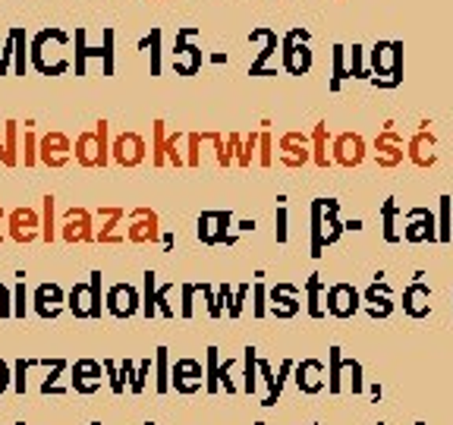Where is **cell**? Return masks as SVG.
Segmentation results:
<instances>
[{"label":"cell","mask_w":453,"mask_h":425,"mask_svg":"<svg viewBox=\"0 0 453 425\" xmlns=\"http://www.w3.org/2000/svg\"><path fill=\"white\" fill-rule=\"evenodd\" d=\"M319 290H321V281H319V274H311V281H309V315H311V319H321Z\"/></svg>","instance_id":"484cf974"},{"label":"cell","mask_w":453,"mask_h":425,"mask_svg":"<svg viewBox=\"0 0 453 425\" xmlns=\"http://www.w3.org/2000/svg\"><path fill=\"white\" fill-rule=\"evenodd\" d=\"M13 240H19V243H28L32 240V236H35V230H32V227H35V214L32 212H13Z\"/></svg>","instance_id":"603a6c76"},{"label":"cell","mask_w":453,"mask_h":425,"mask_svg":"<svg viewBox=\"0 0 453 425\" xmlns=\"http://www.w3.org/2000/svg\"><path fill=\"white\" fill-rule=\"evenodd\" d=\"M368 158V145L359 133H340L337 139L331 142V164H340V167H359Z\"/></svg>","instance_id":"5b68a950"},{"label":"cell","mask_w":453,"mask_h":425,"mask_svg":"<svg viewBox=\"0 0 453 425\" xmlns=\"http://www.w3.org/2000/svg\"><path fill=\"white\" fill-rule=\"evenodd\" d=\"M381 218H384V240L396 243V240H400V234H396V227H394V220H396V198H388V202H384Z\"/></svg>","instance_id":"d4e9b609"},{"label":"cell","mask_w":453,"mask_h":425,"mask_svg":"<svg viewBox=\"0 0 453 425\" xmlns=\"http://www.w3.org/2000/svg\"><path fill=\"white\" fill-rule=\"evenodd\" d=\"M271 151H274L271 133H262V135H258V164H262V167H271V161H274V155H271Z\"/></svg>","instance_id":"4316f807"},{"label":"cell","mask_w":453,"mask_h":425,"mask_svg":"<svg viewBox=\"0 0 453 425\" xmlns=\"http://www.w3.org/2000/svg\"><path fill=\"white\" fill-rule=\"evenodd\" d=\"M133 220H135V224L129 227V240H133V243H149V240H155V236H157V218H155V214L142 208V212L133 214Z\"/></svg>","instance_id":"d6986e66"},{"label":"cell","mask_w":453,"mask_h":425,"mask_svg":"<svg viewBox=\"0 0 453 425\" xmlns=\"http://www.w3.org/2000/svg\"><path fill=\"white\" fill-rule=\"evenodd\" d=\"M311 161V145H309V135L303 133H283L280 135V164L287 167H303V164Z\"/></svg>","instance_id":"30bf717a"},{"label":"cell","mask_w":453,"mask_h":425,"mask_svg":"<svg viewBox=\"0 0 453 425\" xmlns=\"http://www.w3.org/2000/svg\"><path fill=\"white\" fill-rule=\"evenodd\" d=\"M76 158L85 167H104L107 164V123H95V133L79 135L76 142Z\"/></svg>","instance_id":"277c9868"},{"label":"cell","mask_w":453,"mask_h":425,"mask_svg":"<svg viewBox=\"0 0 453 425\" xmlns=\"http://www.w3.org/2000/svg\"><path fill=\"white\" fill-rule=\"evenodd\" d=\"M340 234H343V224L337 220V202L319 198L311 208V255H321V249L337 243Z\"/></svg>","instance_id":"6da1fadb"},{"label":"cell","mask_w":453,"mask_h":425,"mask_svg":"<svg viewBox=\"0 0 453 425\" xmlns=\"http://www.w3.org/2000/svg\"><path fill=\"white\" fill-rule=\"evenodd\" d=\"M340 350L337 347H331V390L334 394H340Z\"/></svg>","instance_id":"f1b7e54d"},{"label":"cell","mask_w":453,"mask_h":425,"mask_svg":"<svg viewBox=\"0 0 453 425\" xmlns=\"http://www.w3.org/2000/svg\"><path fill=\"white\" fill-rule=\"evenodd\" d=\"M167 155H164V123L155 120V164H164Z\"/></svg>","instance_id":"f546056e"},{"label":"cell","mask_w":453,"mask_h":425,"mask_svg":"<svg viewBox=\"0 0 453 425\" xmlns=\"http://www.w3.org/2000/svg\"><path fill=\"white\" fill-rule=\"evenodd\" d=\"M246 390L252 394L255 390V350H246Z\"/></svg>","instance_id":"4dcf8cb0"},{"label":"cell","mask_w":453,"mask_h":425,"mask_svg":"<svg viewBox=\"0 0 453 425\" xmlns=\"http://www.w3.org/2000/svg\"><path fill=\"white\" fill-rule=\"evenodd\" d=\"M428 127H432V123L422 120V129L406 139V161H412L422 170H428V167L438 164V135H434Z\"/></svg>","instance_id":"3957f363"},{"label":"cell","mask_w":453,"mask_h":425,"mask_svg":"<svg viewBox=\"0 0 453 425\" xmlns=\"http://www.w3.org/2000/svg\"><path fill=\"white\" fill-rule=\"evenodd\" d=\"M349 70L343 66V48H334V89H340V79H347Z\"/></svg>","instance_id":"83f0119b"},{"label":"cell","mask_w":453,"mask_h":425,"mask_svg":"<svg viewBox=\"0 0 453 425\" xmlns=\"http://www.w3.org/2000/svg\"><path fill=\"white\" fill-rule=\"evenodd\" d=\"M226 224H230V214H220V212H211V214H202L198 218V236L205 243H230V236H226Z\"/></svg>","instance_id":"5bb4252c"},{"label":"cell","mask_w":453,"mask_h":425,"mask_svg":"<svg viewBox=\"0 0 453 425\" xmlns=\"http://www.w3.org/2000/svg\"><path fill=\"white\" fill-rule=\"evenodd\" d=\"M365 303H368V315H372V319H388L390 309H394V293H390V287L381 281V274H378V281L368 287Z\"/></svg>","instance_id":"4fadbf2b"},{"label":"cell","mask_w":453,"mask_h":425,"mask_svg":"<svg viewBox=\"0 0 453 425\" xmlns=\"http://www.w3.org/2000/svg\"><path fill=\"white\" fill-rule=\"evenodd\" d=\"M173 382H177L180 390H196L202 388V366L198 362H177V368H173Z\"/></svg>","instance_id":"ffe728a7"},{"label":"cell","mask_w":453,"mask_h":425,"mask_svg":"<svg viewBox=\"0 0 453 425\" xmlns=\"http://www.w3.org/2000/svg\"><path fill=\"white\" fill-rule=\"evenodd\" d=\"M113 158L123 164V167H135V164H142V158H145V142H142V135L135 133H123L120 139L113 142Z\"/></svg>","instance_id":"8fae6325"},{"label":"cell","mask_w":453,"mask_h":425,"mask_svg":"<svg viewBox=\"0 0 453 425\" xmlns=\"http://www.w3.org/2000/svg\"><path fill=\"white\" fill-rule=\"evenodd\" d=\"M271 312H274L277 319H290V315H296V312H299L296 287H290V283H280V287H274V290H271Z\"/></svg>","instance_id":"9a60e30c"},{"label":"cell","mask_w":453,"mask_h":425,"mask_svg":"<svg viewBox=\"0 0 453 425\" xmlns=\"http://www.w3.org/2000/svg\"><path fill=\"white\" fill-rule=\"evenodd\" d=\"M92 220H88V212H70V218H66V230H64V236L70 243H82V240H88L92 236Z\"/></svg>","instance_id":"44dd1931"},{"label":"cell","mask_w":453,"mask_h":425,"mask_svg":"<svg viewBox=\"0 0 453 425\" xmlns=\"http://www.w3.org/2000/svg\"><path fill=\"white\" fill-rule=\"evenodd\" d=\"M325 303H327V312L337 315V319H349V315H356L362 305L359 293H356V287H349V283H334L331 290H327Z\"/></svg>","instance_id":"9c48e42d"},{"label":"cell","mask_w":453,"mask_h":425,"mask_svg":"<svg viewBox=\"0 0 453 425\" xmlns=\"http://www.w3.org/2000/svg\"><path fill=\"white\" fill-rule=\"evenodd\" d=\"M403 158H406V139L396 133L394 127H384L381 133H378V139H375L378 167L394 170V167H400V164H403Z\"/></svg>","instance_id":"52a82bcc"},{"label":"cell","mask_w":453,"mask_h":425,"mask_svg":"<svg viewBox=\"0 0 453 425\" xmlns=\"http://www.w3.org/2000/svg\"><path fill=\"white\" fill-rule=\"evenodd\" d=\"M70 299H73L70 309L76 312V315H98V305L88 303V299H95V287H76Z\"/></svg>","instance_id":"7402d4cb"},{"label":"cell","mask_w":453,"mask_h":425,"mask_svg":"<svg viewBox=\"0 0 453 425\" xmlns=\"http://www.w3.org/2000/svg\"><path fill=\"white\" fill-rule=\"evenodd\" d=\"M372 60H375V76H372V82L384 85V89H390V85H400V79H403L400 44H396V42L375 44V50H372Z\"/></svg>","instance_id":"7a4b0ae2"},{"label":"cell","mask_w":453,"mask_h":425,"mask_svg":"<svg viewBox=\"0 0 453 425\" xmlns=\"http://www.w3.org/2000/svg\"><path fill=\"white\" fill-rule=\"evenodd\" d=\"M321 375H325V366H321V362H315V359H305L303 366L296 368L299 390H305V394H319V390L325 388Z\"/></svg>","instance_id":"ac0fdd59"},{"label":"cell","mask_w":453,"mask_h":425,"mask_svg":"<svg viewBox=\"0 0 453 425\" xmlns=\"http://www.w3.org/2000/svg\"><path fill=\"white\" fill-rule=\"evenodd\" d=\"M198 145H202V135L192 133L189 135V158H186V164H189V167H198Z\"/></svg>","instance_id":"1f68e13d"},{"label":"cell","mask_w":453,"mask_h":425,"mask_svg":"<svg viewBox=\"0 0 453 425\" xmlns=\"http://www.w3.org/2000/svg\"><path fill=\"white\" fill-rule=\"evenodd\" d=\"M42 158H44V164H50V167L66 164V158H70V139H66L64 133L44 135L42 139Z\"/></svg>","instance_id":"e0dca14e"},{"label":"cell","mask_w":453,"mask_h":425,"mask_svg":"<svg viewBox=\"0 0 453 425\" xmlns=\"http://www.w3.org/2000/svg\"><path fill=\"white\" fill-rule=\"evenodd\" d=\"M450 202L453 198L441 196V212H438V243H450L453 240V218H450Z\"/></svg>","instance_id":"cb8c5ba5"},{"label":"cell","mask_w":453,"mask_h":425,"mask_svg":"<svg viewBox=\"0 0 453 425\" xmlns=\"http://www.w3.org/2000/svg\"><path fill=\"white\" fill-rule=\"evenodd\" d=\"M403 312L412 315V319H425V315L432 312V290H428L422 281L410 283L403 290Z\"/></svg>","instance_id":"7c38bea8"},{"label":"cell","mask_w":453,"mask_h":425,"mask_svg":"<svg viewBox=\"0 0 453 425\" xmlns=\"http://www.w3.org/2000/svg\"><path fill=\"white\" fill-rule=\"evenodd\" d=\"M309 145H311V164L315 167H331V133H327V123L325 120H319L315 123V129H311V139H309Z\"/></svg>","instance_id":"2e32d148"},{"label":"cell","mask_w":453,"mask_h":425,"mask_svg":"<svg viewBox=\"0 0 453 425\" xmlns=\"http://www.w3.org/2000/svg\"><path fill=\"white\" fill-rule=\"evenodd\" d=\"M406 243H438V218L432 208H410L403 227Z\"/></svg>","instance_id":"8992f818"},{"label":"cell","mask_w":453,"mask_h":425,"mask_svg":"<svg viewBox=\"0 0 453 425\" xmlns=\"http://www.w3.org/2000/svg\"><path fill=\"white\" fill-rule=\"evenodd\" d=\"M309 35L305 32H290L287 42H283V66L293 73V76H303L311 66V50H309Z\"/></svg>","instance_id":"ba28073f"}]
</instances>
